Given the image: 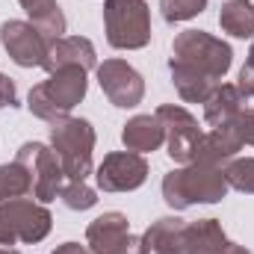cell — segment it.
I'll use <instances>...</instances> for the list:
<instances>
[{"instance_id": "1", "label": "cell", "mask_w": 254, "mask_h": 254, "mask_svg": "<svg viewBox=\"0 0 254 254\" xmlns=\"http://www.w3.org/2000/svg\"><path fill=\"white\" fill-rule=\"evenodd\" d=\"M228 243L219 219L184 222L181 216H160L139 237V254H222Z\"/></svg>"}, {"instance_id": "2", "label": "cell", "mask_w": 254, "mask_h": 254, "mask_svg": "<svg viewBox=\"0 0 254 254\" xmlns=\"http://www.w3.org/2000/svg\"><path fill=\"white\" fill-rule=\"evenodd\" d=\"M225 166L192 160L187 166L172 169L163 178V201L172 210H190L195 204H219L228 195Z\"/></svg>"}, {"instance_id": "3", "label": "cell", "mask_w": 254, "mask_h": 254, "mask_svg": "<svg viewBox=\"0 0 254 254\" xmlns=\"http://www.w3.org/2000/svg\"><path fill=\"white\" fill-rule=\"evenodd\" d=\"M86 92H89V71H83L77 65H68V68L48 74V80H42L39 86L30 89L27 110L36 119L54 125V122L65 119L86 98Z\"/></svg>"}, {"instance_id": "4", "label": "cell", "mask_w": 254, "mask_h": 254, "mask_svg": "<svg viewBox=\"0 0 254 254\" xmlns=\"http://www.w3.org/2000/svg\"><path fill=\"white\" fill-rule=\"evenodd\" d=\"M95 142H98V133L89 119L65 116L51 125V148L57 151L68 181H86L95 172V163H92Z\"/></svg>"}, {"instance_id": "5", "label": "cell", "mask_w": 254, "mask_h": 254, "mask_svg": "<svg viewBox=\"0 0 254 254\" xmlns=\"http://www.w3.org/2000/svg\"><path fill=\"white\" fill-rule=\"evenodd\" d=\"M169 60L190 65L195 71H201L204 77L219 83L234 65V51L228 42H222L219 36H213L207 30H184L175 36Z\"/></svg>"}, {"instance_id": "6", "label": "cell", "mask_w": 254, "mask_h": 254, "mask_svg": "<svg viewBox=\"0 0 254 254\" xmlns=\"http://www.w3.org/2000/svg\"><path fill=\"white\" fill-rule=\"evenodd\" d=\"M104 30L110 48L142 51L151 42V6L145 0H107Z\"/></svg>"}, {"instance_id": "7", "label": "cell", "mask_w": 254, "mask_h": 254, "mask_svg": "<svg viewBox=\"0 0 254 254\" xmlns=\"http://www.w3.org/2000/svg\"><path fill=\"white\" fill-rule=\"evenodd\" d=\"M54 228V216L45 204L33 198H12L0 201V246L42 243Z\"/></svg>"}, {"instance_id": "8", "label": "cell", "mask_w": 254, "mask_h": 254, "mask_svg": "<svg viewBox=\"0 0 254 254\" xmlns=\"http://www.w3.org/2000/svg\"><path fill=\"white\" fill-rule=\"evenodd\" d=\"M15 160L21 166L30 169L33 175V198L39 204H51L60 198V192L65 187V172L63 163L57 157V151L45 142H24L15 154Z\"/></svg>"}, {"instance_id": "9", "label": "cell", "mask_w": 254, "mask_h": 254, "mask_svg": "<svg viewBox=\"0 0 254 254\" xmlns=\"http://www.w3.org/2000/svg\"><path fill=\"white\" fill-rule=\"evenodd\" d=\"M154 116L160 119V125L166 130V154L178 166L192 163L198 157V148L204 139V130L198 125V119L181 104H163Z\"/></svg>"}, {"instance_id": "10", "label": "cell", "mask_w": 254, "mask_h": 254, "mask_svg": "<svg viewBox=\"0 0 254 254\" xmlns=\"http://www.w3.org/2000/svg\"><path fill=\"white\" fill-rule=\"evenodd\" d=\"M0 45L6 51V57L21 68H42L48 60V48L51 39L42 36L39 27H33L30 21H18L9 18L0 24Z\"/></svg>"}, {"instance_id": "11", "label": "cell", "mask_w": 254, "mask_h": 254, "mask_svg": "<svg viewBox=\"0 0 254 254\" xmlns=\"http://www.w3.org/2000/svg\"><path fill=\"white\" fill-rule=\"evenodd\" d=\"M95 74H98V83H101V89H104V95H107V101L113 107L133 110V107L142 104V98H145V80H142V74L130 63L113 57V60L98 63Z\"/></svg>"}, {"instance_id": "12", "label": "cell", "mask_w": 254, "mask_h": 254, "mask_svg": "<svg viewBox=\"0 0 254 254\" xmlns=\"http://www.w3.org/2000/svg\"><path fill=\"white\" fill-rule=\"evenodd\" d=\"M148 172H151V166H148L145 154L113 151L95 169V181H98L101 192H133L148 181Z\"/></svg>"}, {"instance_id": "13", "label": "cell", "mask_w": 254, "mask_h": 254, "mask_svg": "<svg viewBox=\"0 0 254 254\" xmlns=\"http://www.w3.org/2000/svg\"><path fill=\"white\" fill-rule=\"evenodd\" d=\"M86 246L92 254H139V237L130 234V222L125 213L110 210L89 222Z\"/></svg>"}, {"instance_id": "14", "label": "cell", "mask_w": 254, "mask_h": 254, "mask_svg": "<svg viewBox=\"0 0 254 254\" xmlns=\"http://www.w3.org/2000/svg\"><path fill=\"white\" fill-rule=\"evenodd\" d=\"M68 65H77L83 71H92L98 68V51L95 45L86 39V36H60L51 42L48 48V60H45V71L54 74L60 68H68Z\"/></svg>"}, {"instance_id": "15", "label": "cell", "mask_w": 254, "mask_h": 254, "mask_svg": "<svg viewBox=\"0 0 254 254\" xmlns=\"http://www.w3.org/2000/svg\"><path fill=\"white\" fill-rule=\"evenodd\" d=\"M122 142L133 154H151V151H160L166 145V130L154 113H142V116H133L125 122Z\"/></svg>"}, {"instance_id": "16", "label": "cell", "mask_w": 254, "mask_h": 254, "mask_svg": "<svg viewBox=\"0 0 254 254\" xmlns=\"http://www.w3.org/2000/svg\"><path fill=\"white\" fill-rule=\"evenodd\" d=\"M246 95L234 86V83H219L213 89V95L204 101V122L210 127H225L231 125L243 110H246Z\"/></svg>"}, {"instance_id": "17", "label": "cell", "mask_w": 254, "mask_h": 254, "mask_svg": "<svg viewBox=\"0 0 254 254\" xmlns=\"http://www.w3.org/2000/svg\"><path fill=\"white\" fill-rule=\"evenodd\" d=\"M169 74H172V83H175L181 101H187V104H204L213 95V89L219 86L216 80L204 77L201 71H195L184 63H175V60H169Z\"/></svg>"}, {"instance_id": "18", "label": "cell", "mask_w": 254, "mask_h": 254, "mask_svg": "<svg viewBox=\"0 0 254 254\" xmlns=\"http://www.w3.org/2000/svg\"><path fill=\"white\" fill-rule=\"evenodd\" d=\"M240 151H243V142H240L237 130H234L231 125H225V127H213L210 133H204V139H201V148H198V157H195V160L225 166V163H228V160H234Z\"/></svg>"}, {"instance_id": "19", "label": "cell", "mask_w": 254, "mask_h": 254, "mask_svg": "<svg viewBox=\"0 0 254 254\" xmlns=\"http://www.w3.org/2000/svg\"><path fill=\"white\" fill-rule=\"evenodd\" d=\"M18 3L27 12L30 24L42 30V36H48L51 42L65 36L68 21H65L63 9H60V0H18Z\"/></svg>"}, {"instance_id": "20", "label": "cell", "mask_w": 254, "mask_h": 254, "mask_svg": "<svg viewBox=\"0 0 254 254\" xmlns=\"http://www.w3.org/2000/svg\"><path fill=\"white\" fill-rule=\"evenodd\" d=\"M219 27L234 39H254V3L225 0L219 9Z\"/></svg>"}, {"instance_id": "21", "label": "cell", "mask_w": 254, "mask_h": 254, "mask_svg": "<svg viewBox=\"0 0 254 254\" xmlns=\"http://www.w3.org/2000/svg\"><path fill=\"white\" fill-rule=\"evenodd\" d=\"M30 195H33V175H30V169L21 166L18 160L0 163V201L30 198Z\"/></svg>"}, {"instance_id": "22", "label": "cell", "mask_w": 254, "mask_h": 254, "mask_svg": "<svg viewBox=\"0 0 254 254\" xmlns=\"http://www.w3.org/2000/svg\"><path fill=\"white\" fill-rule=\"evenodd\" d=\"M225 181L237 192L254 195V157H234L225 163Z\"/></svg>"}, {"instance_id": "23", "label": "cell", "mask_w": 254, "mask_h": 254, "mask_svg": "<svg viewBox=\"0 0 254 254\" xmlns=\"http://www.w3.org/2000/svg\"><path fill=\"white\" fill-rule=\"evenodd\" d=\"M207 9V0H160V15L166 24H184Z\"/></svg>"}, {"instance_id": "24", "label": "cell", "mask_w": 254, "mask_h": 254, "mask_svg": "<svg viewBox=\"0 0 254 254\" xmlns=\"http://www.w3.org/2000/svg\"><path fill=\"white\" fill-rule=\"evenodd\" d=\"M60 198H63V204L68 210H92L95 204H98V192L92 190L86 181H68L60 192Z\"/></svg>"}, {"instance_id": "25", "label": "cell", "mask_w": 254, "mask_h": 254, "mask_svg": "<svg viewBox=\"0 0 254 254\" xmlns=\"http://www.w3.org/2000/svg\"><path fill=\"white\" fill-rule=\"evenodd\" d=\"M231 127L237 130V136H240L243 145H252L254 148V107H246V110L231 122Z\"/></svg>"}, {"instance_id": "26", "label": "cell", "mask_w": 254, "mask_h": 254, "mask_svg": "<svg viewBox=\"0 0 254 254\" xmlns=\"http://www.w3.org/2000/svg\"><path fill=\"white\" fill-rule=\"evenodd\" d=\"M6 107H18V89L12 83V77H6L0 71V110H6Z\"/></svg>"}, {"instance_id": "27", "label": "cell", "mask_w": 254, "mask_h": 254, "mask_svg": "<svg viewBox=\"0 0 254 254\" xmlns=\"http://www.w3.org/2000/svg\"><path fill=\"white\" fill-rule=\"evenodd\" d=\"M246 98H254V63L252 60H246V65L240 68V77H237V83H234Z\"/></svg>"}, {"instance_id": "28", "label": "cell", "mask_w": 254, "mask_h": 254, "mask_svg": "<svg viewBox=\"0 0 254 254\" xmlns=\"http://www.w3.org/2000/svg\"><path fill=\"white\" fill-rule=\"evenodd\" d=\"M54 254H92L89 252V246H80V243H63V246H57Z\"/></svg>"}, {"instance_id": "29", "label": "cell", "mask_w": 254, "mask_h": 254, "mask_svg": "<svg viewBox=\"0 0 254 254\" xmlns=\"http://www.w3.org/2000/svg\"><path fill=\"white\" fill-rule=\"evenodd\" d=\"M222 254H254V252H249L246 246H237V243H228V246H225V252H222Z\"/></svg>"}, {"instance_id": "30", "label": "cell", "mask_w": 254, "mask_h": 254, "mask_svg": "<svg viewBox=\"0 0 254 254\" xmlns=\"http://www.w3.org/2000/svg\"><path fill=\"white\" fill-rule=\"evenodd\" d=\"M0 254H21L18 249H9V246H0Z\"/></svg>"}]
</instances>
